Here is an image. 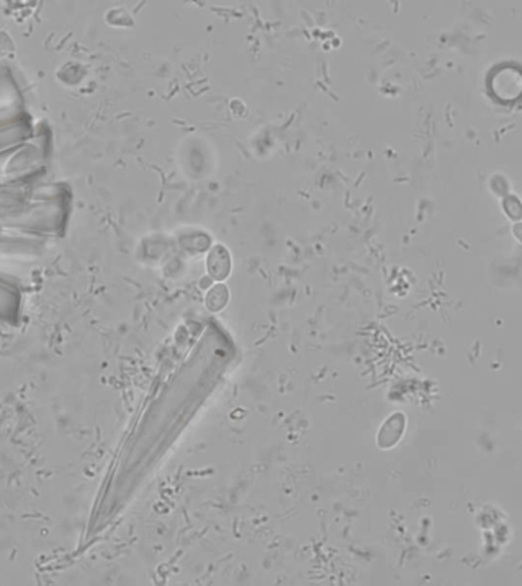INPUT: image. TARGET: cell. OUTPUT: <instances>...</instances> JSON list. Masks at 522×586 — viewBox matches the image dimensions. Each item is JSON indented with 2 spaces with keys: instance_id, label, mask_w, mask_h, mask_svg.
Wrapping results in <instances>:
<instances>
[{
  "instance_id": "2",
  "label": "cell",
  "mask_w": 522,
  "mask_h": 586,
  "mask_svg": "<svg viewBox=\"0 0 522 586\" xmlns=\"http://www.w3.org/2000/svg\"><path fill=\"white\" fill-rule=\"evenodd\" d=\"M227 298H228L227 287L216 286L214 289H211V292L208 295V306L209 308H214V310L222 308L225 304H227Z\"/></svg>"
},
{
  "instance_id": "3",
  "label": "cell",
  "mask_w": 522,
  "mask_h": 586,
  "mask_svg": "<svg viewBox=\"0 0 522 586\" xmlns=\"http://www.w3.org/2000/svg\"><path fill=\"white\" fill-rule=\"evenodd\" d=\"M504 209L507 216L513 218V220H521L522 218V205L514 196H509L504 200Z\"/></svg>"
},
{
  "instance_id": "1",
  "label": "cell",
  "mask_w": 522,
  "mask_h": 586,
  "mask_svg": "<svg viewBox=\"0 0 522 586\" xmlns=\"http://www.w3.org/2000/svg\"><path fill=\"white\" fill-rule=\"evenodd\" d=\"M231 261H229V253L223 248V246H216V248L209 252L208 257V271L211 277L216 280H223L229 273Z\"/></svg>"
}]
</instances>
